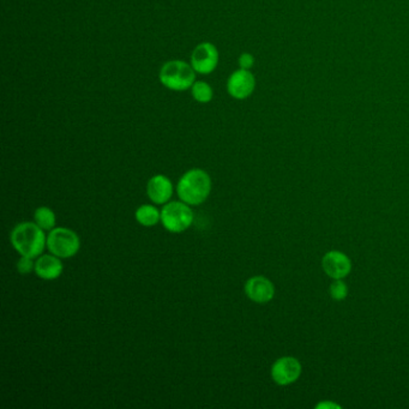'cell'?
<instances>
[{
    "mask_svg": "<svg viewBox=\"0 0 409 409\" xmlns=\"http://www.w3.org/2000/svg\"><path fill=\"white\" fill-rule=\"evenodd\" d=\"M302 375V365L293 356H283L275 361L271 368V377L279 385H288L294 383Z\"/></svg>",
    "mask_w": 409,
    "mask_h": 409,
    "instance_id": "52a82bcc",
    "label": "cell"
},
{
    "mask_svg": "<svg viewBox=\"0 0 409 409\" xmlns=\"http://www.w3.org/2000/svg\"><path fill=\"white\" fill-rule=\"evenodd\" d=\"M149 199L155 204H165L173 194V184L162 174H157L150 179L147 185Z\"/></svg>",
    "mask_w": 409,
    "mask_h": 409,
    "instance_id": "8fae6325",
    "label": "cell"
},
{
    "mask_svg": "<svg viewBox=\"0 0 409 409\" xmlns=\"http://www.w3.org/2000/svg\"><path fill=\"white\" fill-rule=\"evenodd\" d=\"M47 248L59 258H71L79 253L81 240L77 233L69 228H53L47 236Z\"/></svg>",
    "mask_w": 409,
    "mask_h": 409,
    "instance_id": "277c9868",
    "label": "cell"
},
{
    "mask_svg": "<svg viewBox=\"0 0 409 409\" xmlns=\"http://www.w3.org/2000/svg\"><path fill=\"white\" fill-rule=\"evenodd\" d=\"M10 240L17 253L29 258L40 256L47 246L45 232L33 222L18 223L11 232Z\"/></svg>",
    "mask_w": 409,
    "mask_h": 409,
    "instance_id": "6da1fadb",
    "label": "cell"
},
{
    "mask_svg": "<svg viewBox=\"0 0 409 409\" xmlns=\"http://www.w3.org/2000/svg\"><path fill=\"white\" fill-rule=\"evenodd\" d=\"M322 267L328 276L335 280L343 279L351 273V260L340 251H330L323 257Z\"/></svg>",
    "mask_w": 409,
    "mask_h": 409,
    "instance_id": "30bf717a",
    "label": "cell"
},
{
    "mask_svg": "<svg viewBox=\"0 0 409 409\" xmlns=\"http://www.w3.org/2000/svg\"><path fill=\"white\" fill-rule=\"evenodd\" d=\"M329 293H330V297H333L334 300L341 302V300L347 297V285L342 281V279L335 280V281L331 283L330 288H329Z\"/></svg>",
    "mask_w": 409,
    "mask_h": 409,
    "instance_id": "2e32d148",
    "label": "cell"
},
{
    "mask_svg": "<svg viewBox=\"0 0 409 409\" xmlns=\"http://www.w3.org/2000/svg\"><path fill=\"white\" fill-rule=\"evenodd\" d=\"M219 64V51L210 42L199 43L191 54V65L197 74H208Z\"/></svg>",
    "mask_w": 409,
    "mask_h": 409,
    "instance_id": "8992f818",
    "label": "cell"
},
{
    "mask_svg": "<svg viewBox=\"0 0 409 409\" xmlns=\"http://www.w3.org/2000/svg\"><path fill=\"white\" fill-rule=\"evenodd\" d=\"M245 293L250 300L257 304H265L275 295V287L267 277L253 276L245 283Z\"/></svg>",
    "mask_w": 409,
    "mask_h": 409,
    "instance_id": "9c48e42d",
    "label": "cell"
},
{
    "mask_svg": "<svg viewBox=\"0 0 409 409\" xmlns=\"http://www.w3.org/2000/svg\"><path fill=\"white\" fill-rule=\"evenodd\" d=\"M255 86L256 81L250 70L239 69L234 71L228 79V94L236 100L248 99L255 90Z\"/></svg>",
    "mask_w": 409,
    "mask_h": 409,
    "instance_id": "ba28073f",
    "label": "cell"
},
{
    "mask_svg": "<svg viewBox=\"0 0 409 409\" xmlns=\"http://www.w3.org/2000/svg\"><path fill=\"white\" fill-rule=\"evenodd\" d=\"M196 71L191 64L182 60L166 62L160 70V82L167 89L182 91L190 89L196 82Z\"/></svg>",
    "mask_w": 409,
    "mask_h": 409,
    "instance_id": "3957f363",
    "label": "cell"
},
{
    "mask_svg": "<svg viewBox=\"0 0 409 409\" xmlns=\"http://www.w3.org/2000/svg\"><path fill=\"white\" fill-rule=\"evenodd\" d=\"M255 64V58H253V54L250 53H243L239 57V67L240 69H244V70H250L251 67H253Z\"/></svg>",
    "mask_w": 409,
    "mask_h": 409,
    "instance_id": "ac0fdd59",
    "label": "cell"
},
{
    "mask_svg": "<svg viewBox=\"0 0 409 409\" xmlns=\"http://www.w3.org/2000/svg\"><path fill=\"white\" fill-rule=\"evenodd\" d=\"M333 407L340 408L339 405H334V403H331V402H322V403H319L316 408H333Z\"/></svg>",
    "mask_w": 409,
    "mask_h": 409,
    "instance_id": "d6986e66",
    "label": "cell"
},
{
    "mask_svg": "<svg viewBox=\"0 0 409 409\" xmlns=\"http://www.w3.org/2000/svg\"><path fill=\"white\" fill-rule=\"evenodd\" d=\"M179 199L189 206H199L207 201L211 192L210 175L206 170H187L177 186Z\"/></svg>",
    "mask_w": 409,
    "mask_h": 409,
    "instance_id": "7a4b0ae2",
    "label": "cell"
},
{
    "mask_svg": "<svg viewBox=\"0 0 409 409\" xmlns=\"http://www.w3.org/2000/svg\"><path fill=\"white\" fill-rule=\"evenodd\" d=\"M33 260L34 258H29V257L22 256L21 260L17 262L18 273L22 274V275L32 273L35 269V263H34Z\"/></svg>",
    "mask_w": 409,
    "mask_h": 409,
    "instance_id": "e0dca14e",
    "label": "cell"
},
{
    "mask_svg": "<svg viewBox=\"0 0 409 409\" xmlns=\"http://www.w3.org/2000/svg\"><path fill=\"white\" fill-rule=\"evenodd\" d=\"M194 221V213L189 204L182 202H170L166 204L161 211V222L167 231L182 233L190 227Z\"/></svg>",
    "mask_w": 409,
    "mask_h": 409,
    "instance_id": "5b68a950",
    "label": "cell"
},
{
    "mask_svg": "<svg viewBox=\"0 0 409 409\" xmlns=\"http://www.w3.org/2000/svg\"><path fill=\"white\" fill-rule=\"evenodd\" d=\"M34 220L39 227H41L43 231H52L55 227V214L50 208H37L34 213Z\"/></svg>",
    "mask_w": 409,
    "mask_h": 409,
    "instance_id": "5bb4252c",
    "label": "cell"
},
{
    "mask_svg": "<svg viewBox=\"0 0 409 409\" xmlns=\"http://www.w3.org/2000/svg\"><path fill=\"white\" fill-rule=\"evenodd\" d=\"M64 267H62L60 258L54 255H43L37 258L35 262L34 271L37 276L42 280H55L62 275Z\"/></svg>",
    "mask_w": 409,
    "mask_h": 409,
    "instance_id": "7c38bea8",
    "label": "cell"
},
{
    "mask_svg": "<svg viewBox=\"0 0 409 409\" xmlns=\"http://www.w3.org/2000/svg\"><path fill=\"white\" fill-rule=\"evenodd\" d=\"M191 91H192V98L199 104L210 102L213 96H214V91H213L210 84L203 82V81L194 82V86L191 87Z\"/></svg>",
    "mask_w": 409,
    "mask_h": 409,
    "instance_id": "9a60e30c",
    "label": "cell"
},
{
    "mask_svg": "<svg viewBox=\"0 0 409 409\" xmlns=\"http://www.w3.org/2000/svg\"><path fill=\"white\" fill-rule=\"evenodd\" d=\"M137 222L145 227H153L161 220V214L154 206L145 204L136 210Z\"/></svg>",
    "mask_w": 409,
    "mask_h": 409,
    "instance_id": "4fadbf2b",
    "label": "cell"
}]
</instances>
